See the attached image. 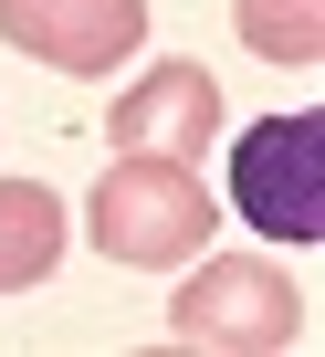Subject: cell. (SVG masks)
<instances>
[{"label": "cell", "instance_id": "cell-5", "mask_svg": "<svg viewBox=\"0 0 325 357\" xmlns=\"http://www.w3.org/2000/svg\"><path fill=\"white\" fill-rule=\"evenodd\" d=\"M105 137H116V147H157V158H189V168H200V147L221 137V84H210L200 63H147V74L116 95Z\"/></svg>", "mask_w": 325, "mask_h": 357}, {"label": "cell", "instance_id": "cell-7", "mask_svg": "<svg viewBox=\"0 0 325 357\" xmlns=\"http://www.w3.org/2000/svg\"><path fill=\"white\" fill-rule=\"evenodd\" d=\"M231 22L262 63H325V0H231Z\"/></svg>", "mask_w": 325, "mask_h": 357}, {"label": "cell", "instance_id": "cell-1", "mask_svg": "<svg viewBox=\"0 0 325 357\" xmlns=\"http://www.w3.org/2000/svg\"><path fill=\"white\" fill-rule=\"evenodd\" d=\"M84 231L105 263H136V273H168V263H200V242L221 231L210 190L189 158H157V147H116V168L95 178L84 200Z\"/></svg>", "mask_w": 325, "mask_h": 357}, {"label": "cell", "instance_id": "cell-2", "mask_svg": "<svg viewBox=\"0 0 325 357\" xmlns=\"http://www.w3.org/2000/svg\"><path fill=\"white\" fill-rule=\"evenodd\" d=\"M168 336L210 347V357H294L315 336V294L283 263H262V252H210L168 294Z\"/></svg>", "mask_w": 325, "mask_h": 357}, {"label": "cell", "instance_id": "cell-3", "mask_svg": "<svg viewBox=\"0 0 325 357\" xmlns=\"http://www.w3.org/2000/svg\"><path fill=\"white\" fill-rule=\"evenodd\" d=\"M231 211L273 242H325V116H262L231 137Z\"/></svg>", "mask_w": 325, "mask_h": 357}, {"label": "cell", "instance_id": "cell-6", "mask_svg": "<svg viewBox=\"0 0 325 357\" xmlns=\"http://www.w3.org/2000/svg\"><path fill=\"white\" fill-rule=\"evenodd\" d=\"M63 263V200L42 178H0V294H22Z\"/></svg>", "mask_w": 325, "mask_h": 357}, {"label": "cell", "instance_id": "cell-4", "mask_svg": "<svg viewBox=\"0 0 325 357\" xmlns=\"http://www.w3.org/2000/svg\"><path fill=\"white\" fill-rule=\"evenodd\" d=\"M0 43L53 74H116L147 43V0H0Z\"/></svg>", "mask_w": 325, "mask_h": 357}]
</instances>
